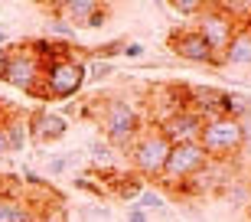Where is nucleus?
I'll list each match as a JSON object with an SVG mask.
<instances>
[{"label":"nucleus","mask_w":251,"mask_h":222,"mask_svg":"<svg viewBox=\"0 0 251 222\" xmlns=\"http://www.w3.org/2000/svg\"><path fill=\"white\" fill-rule=\"evenodd\" d=\"M82 114L85 118H95L101 138L108 140L114 150H121V154H127L130 144L140 138V131L147 128L140 108L130 105L127 98H92Z\"/></svg>","instance_id":"1"},{"label":"nucleus","mask_w":251,"mask_h":222,"mask_svg":"<svg viewBox=\"0 0 251 222\" xmlns=\"http://www.w3.org/2000/svg\"><path fill=\"white\" fill-rule=\"evenodd\" d=\"M88 82V62L82 56H62L52 62H43V82L33 92L39 102H69Z\"/></svg>","instance_id":"2"},{"label":"nucleus","mask_w":251,"mask_h":222,"mask_svg":"<svg viewBox=\"0 0 251 222\" xmlns=\"http://www.w3.org/2000/svg\"><path fill=\"white\" fill-rule=\"evenodd\" d=\"M199 147L205 150V157L215 164H232L245 150V131L238 118H219L202 121V134H199Z\"/></svg>","instance_id":"3"},{"label":"nucleus","mask_w":251,"mask_h":222,"mask_svg":"<svg viewBox=\"0 0 251 222\" xmlns=\"http://www.w3.org/2000/svg\"><path fill=\"white\" fill-rule=\"evenodd\" d=\"M170 150H173V144L160 134V128L147 124L124 157H127L130 170L137 176H144V180H160V173H163V166H167V160H170Z\"/></svg>","instance_id":"4"},{"label":"nucleus","mask_w":251,"mask_h":222,"mask_svg":"<svg viewBox=\"0 0 251 222\" xmlns=\"http://www.w3.org/2000/svg\"><path fill=\"white\" fill-rule=\"evenodd\" d=\"M0 82L13 85L20 92L33 95L43 82V59H39L29 43L23 46H7V56H3V65H0Z\"/></svg>","instance_id":"5"},{"label":"nucleus","mask_w":251,"mask_h":222,"mask_svg":"<svg viewBox=\"0 0 251 222\" xmlns=\"http://www.w3.org/2000/svg\"><path fill=\"white\" fill-rule=\"evenodd\" d=\"M205 164H209V157H205V150L199 144H176V147L170 150V160L163 166V173H160V186L179 193Z\"/></svg>","instance_id":"6"},{"label":"nucleus","mask_w":251,"mask_h":222,"mask_svg":"<svg viewBox=\"0 0 251 222\" xmlns=\"http://www.w3.org/2000/svg\"><path fill=\"white\" fill-rule=\"evenodd\" d=\"M196 33H199V36L209 43V49L222 59V53L228 49L232 36L238 33V23L222 10V3H202V13L196 17Z\"/></svg>","instance_id":"7"},{"label":"nucleus","mask_w":251,"mask_h":222,"mask_svg":"<svg viewBox=\"0 0 251 222\" xmlns=\"http://www.w3.org/2000/svg\"><path fill=\"white\" fill-rule=\"evenodd\" d=\"M49 10H52V17L65 20L75 29H101L111 17V7L101 0H65V3H56Z\"/></svg>","instance_id":"8"},{"label":"nucleus","mask_w":251,"mask_h":222,"mask_svg":"<svg viewBox=\"0 0 251 222\" xmlns=\"http://www.w3.org/2000/svg\"><path fill=\"white\" fill-rule=\"evenodd\" d=\"M167 46L173 49V56H176V59H183V62H193V65H219V56H215L212 49H209V43L196 33V27H176L173 33H170Z\"/></svg>","instance_id":"9"},{"label":"nucleus","mask_w":251,"mask_h":222,"mask_svg":"<svg viewBox=\"0 0 251 222\" xmlns=\"http://www.w3.org/2000/svg\"><path fill=\"white\" fill-rule=\"evenodd\" d=\"M153 128H160V134H163L173 147H176V144H199L202 118H199L193 108H179V111H173L170 118H163L160 124H153Z\"/></svg>","instance_id":"10"},{"label":"nucleus","mask_w":251,"mask_h":222,"mask_svg":"<svg viewBox=\"0 0 251 222\" xmlns=\"http://www.w3.org/2000/svg\"><path fill=\"white\" fill-rule=\"evenodd\" d=\"M26 128H29V140L33 144H56V140H62L69 134V118L62 111L36 108L26 118Z\"/></svg>","instance_id":"11"},{"label":"nucleus","mask_w":251,"mask_h":222,"mask_svg":"<svg viewBox=\"0 0 251 222\" xmlns=\"http://www.w3.org/2000/svg\"><path fill=\"white\" fill-rule=\"evenodd\" d=\"M0 222H36V209L17 186H0Z\"/></svg>","instance_id":"12"},{"label":"nucleus","mask_w":251,"mask_h":222,"mask_svg":"<svg viewBox=\"0 0 251 222\" xmlns=\"http://www.w3.org/2000/svg\"><path fill=\"white\" fill-rule=\"evenodd\" d=\"M222 65H251V29L248 27H238V33L232 36L228 49L222 53L219 59Z\"/></svg>","instance_id":"13"},{"label":"nucleus","mask_w":251,"mask_h":222,"mask_svg":"<svg viewBox=\"0 0 251 222\" xmlns=\"http://www.w3.org/2000/svg\"><path fill=\"white\" fill-rule=\"evenodd\" d=\"M111 190H114V196L118 199H124V203H134L144 190H147V180L144 176H137L134 170H127V173H118L111 180Z\"/></svg>","instance_id":"14"},{"label":"nucleus","mask_w":251,"mask_h":222,"mask_svg":"<svg viewBox=\"0 0 251 222\" xmlns=\"http://www.w3.org/2000/svg\"><path fill=\"white\" fill-rule=\"evenodd\" d=\"M3 134H7V147L10 154H20V150L29 144V128L23 114H13V118H3Z\"/></svg>","instance_id":"15"},{"label":"nucleus","mask_w":251,"mask_h":222,"mask_svg":"<svg viewBox=\"0 0 251 222\" xmlns=\"http://www.w3.org/2000/svg\"><path fill=\"white\" fill-rule=\"evenodd\" d=\"M130 206H137V209H144L147 216H157V219H167L170 216V209H167V199H163V193H157V190H144V193L134 199Z\"/></svg>","instance_id":"16"},{"label":"nucleus","mask_w":251,"mask_h":222,"mask_svg":"<svg viewBox=\"0 0 251 222\" xmlns=\"http://www.w3.org/2000/svg\"><path fill=\"white\" fill-rule=\"evenodd\" d=\"M46 36L62 39V43H72V46H75V39H78V29L69 27V23H65V20H59V17H49V23H46Z\"/></svg>","instance_id":"17"},{"label":"nucleus","mask_w":251,"mask_h":222,"mask_svg":"<svg viewBox=\"0 0 251 222\" xmlns=\"http://www.w3.org/2000/svg\"><path fill=\"white\" fill-rule=\"evenodd\" d=\"M69 166H72V157H69V150H65V154H56V157H46L43 170H46L49 180H59V176H62Z\"/></svg>","instance_id":"18"},{"label":"nucleus","mask_w":251,"mask_h":222,"mask_svg":"<svg viewBox=\"0 0 251 222\" xmlns=\"http://www.w3.org/2000/svg\"><path fill=\"white\" fill-rule=\"evenodd\" d=\"M88 62V82H104V79H111L114 72V65L111 62H104V59H85Z\"/></svg>","instance_id":"19"},{"label":"nucleus","mask_w":251,"mask_h":222,"mask_svg":"<svg viewBox=\"0 0 251 222\" xmlns=\"http://www.w3.org/2000/svg\"><path fill=\"white\" fill-rule=\"evenodd\" d=\"M72 186H75V190H85V193H92V196H98V199H101V196H108V186H98L88 173H78L72 180Z\"/></svg>","instance_id":"20"},{"label":"nucleus","mask_w":251,"mask_h":222,"mask_svg":"<svg viewBox=\"0 0 251 222\" xmlns=\"http://www.w3.org/2000/svg\"><path fill=\"white\" fill-rule=\"evenodd\" d=\"M121 56H127L130 62H144V59H147V46H144V43H137V39H124Z\"/></svg>","instance_id":"21"},{"label":"nucleus","mask_w":251,"mask_h":222,"mask_svg":"<svg viewBox=\"0 0 251 222\" xmlns=\"http://www.w3.org/2000/svg\"><path fill=\"white\" fill-rule=\"evenodd\" d=\"M36 222H65V203L39 209V213H36Z\"/></svg>","instance_id":"22"},{"label":"nucleus","mask_w":251,"mask_h":222,"mask_svg":"<svg viewBox=\"0 0 251 222\" xmlns=\"http://www.w3.org/2000/svg\"><path fill=\"white\" fill-rule=\"evenodd\" d=\"M170 10H173V13H183V17H199V13H202V3H193V0H173Z\"/></svg>","instance_id":"23"},{"label":"nucleus","mask_w":251,"mask_h":222,"mask_svg":"<svg viewBox=\"0 0 251 222\" xmlns=\"http://www.w3.org/2000/svg\"><path fill=\"white\" fill-rule=\"evenodd\" d=\"M124 219H127V222H150V216L144 213V209H137V206H127V213H124Z\"/></svg>","instance_id":"24"},{"label":"nucleus","mask_w":251,"mask_h":222,"mask_svg":"<svg viewBox=\"0 0 251 222\" xmlns=\"http://www.w3.org/2000/svg\"><path fill=\"white\" fill-rule=\"evenodd\" d=\"M228 196H232V203H245V199H248V190L238 186V183H232L228 186Z\"/></svg>","instance_id":"25"},{"label":"nucleus","mask_w":251,"mask_h":222,"mask_svg":"<svg viewBox=\"0 0 251 222\" xmlns=\"http://www.w3.org/2000/svg\"><path fill=\"white\" fill-rule=\"evenodd\" d=\"M238 121H242V131H245V144H251V108L245 111Z\"/></svg>","instance_id":"26"},{"label":"nucleus","mask_w":251,"mask_h":222,"mask_svg":"<svg viewBox=\"0 0 251 222\" xmlns=\"http://www.w3.org/2000/svg\"><path fill=\"white\" fill-rule=\"evenodd\" d=\"M7 39H10V36H7V29H0V46H7Z\"/></svg>","instance_id":"27"},{"label":"nucleus","mask_w":251,"mask_h":222,"mask_svg":"<svg viewBox=\"0 0 251 222\" xmlns=\"http://www.w3.org/2000/svg\"><path fill=\"white\" fill-rule=\"evenodd\" d=\"M0 29H3V23H0Z\"/></svg>","instance_id":"28"}]
</instances>
